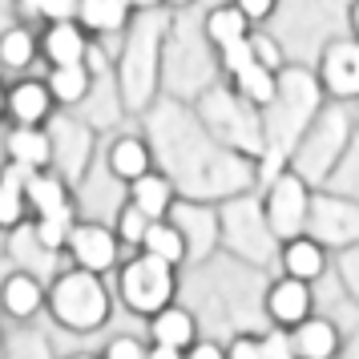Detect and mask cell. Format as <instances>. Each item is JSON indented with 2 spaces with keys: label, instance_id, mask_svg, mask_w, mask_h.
<instances>
[{
  "label": "cell",
  "instance_id": "ab89813d",
  "mask_svg": "<svg viewBox=\"0 0 359 359\" xmlns=\"http://www.w3.org/2000/svg\"><path fill=\"white\" fill-rule=\"evenodd\" d=\"M146 359H186V355L174 351V347H154V343H146Z\"/></svg>",
  "mask_w": 359,
  "mask_h": 359
},
{
  "label": "cell",
  "instance_id": "4fadbf2b",
  "mask_svg": "<svg viewBox=\"0 0 359 359\" xmlns=\"http://www.w3.org/2000/svg\"><path fill=\"white\" fill-rule=\"evenodd\" d=\"M275 262L287 278H299V283H307V287H315V283L331 271V255H327L311 234H299L291 243H278Z\"/></svg>",
  "mask_w": 359,
  "mask_h": 359
},
{
  "label": "cell",
  "instance_id": "9c48e42d",
  "mask_svg": "<svg viewBox=\"0 0 359 359\" xmlns=\"http://www.w3.org/2000/svg\"><path fill=\"white\" fill-rule=\"evenodd\" d=\"M170 222L186 238V255H190L186 262H206L218 250V210L202 206V202H186V206L170 210Z\"/></svg>",
  "mask_w": 359,
  "mask_h": 359
},
{
  "label": "cell",
  "instance_id": "5bb4252c",
  "mask_svg": "<svg viewBox=\"0 0 359 359\" xmlns=\"http://www.w3.org/2000/svg\"><path fill=\"white\" fill-rule=\"evenodd\" d=\"M287 335H291L294 359H335L343 347L339 327H335V319H327V315H311L299 327H291Z\"/></svg>",
  "mask_w": 359,
  "mask_h": 359
},
{
  "label": "cell",
  "instance_id": "4316f807",
  "mask_svg": "<svg viewBox=\"0 0 359 359\" xmlns=\"http://www.w3.org/2000/svg\"><path fill=\"white\" fill-rule=\"evenodd\" d=\"M323 190L359 206V137H351V146H347V154L339 158V165L331 170V178L323 182Z\"/></svg>",
  "mask_w": 359,
  "mask_h": 359
},
{
  "label": "cell",
  "instance_id": "2e32d148",
  "mask_svg": "<svg viewBox=\"0 0 359 359\" xmlns=\"http://www.w3.org/2000/svg\"><path fill=\"white\" fill-rule=\"evenodd\" d=\"M126 202L137 206L149 222H162V218H170V210L178 206V190H174V182L165 178L162 170H149V174H142L137 182H130V198H126Z\"/></svg>",
  "mask_w": 359,
  "mask_h": 359
},
{
  "label": "cell",
  "instance_id": "ee69618b",
  "mask_svg": "<svg viewBox=\"0 0 359 359\" xmlns=\"http://www.w3.org/2000/svg\"><path fill=\"white\" fill-rule=\"evenodd\" d=\"M351 25H355V33H359V0H355V8H351Z\"/></svg>",
  "mask_w": 359,
  "mask_h": 359
},
{
  "label": "cell",
  "instance_id": "9a60e30c",
  "mask_svg": "<svg viewBox=\"0 0 359 359\" xmlns=\"http://www.w3.org/2000/svg\"><path fill=\"white\" fill-rule=\"evenodd\" d=\"M0 311L8 319H33L36 311H45V287L33 271H13L8 278H0Z\"/></svg>",
  "mask_w": 359,
  "mask_h": 359
},
{
  "label": "cell",
  "instance_id": "ba28073f",
  "mask_svg": "<svg viewBox=\"0 0 359 359\" xmlns=\"http://www.w3.org/2000/svg\"><path fill=\"white\" fill-rule=\"evenodd\" d=\"M311 315H315V291L307 283L287 278V275L266 283V291H262V319H266V327L291 331V327H299Z\"/></svg>",
  "mask_w": 359,
  "mask_h": 359
},
{
  "label": "cell",
  "instance_id": "d590c367",
  "mask_svg": "<svg viewBox=\"0 0 359 359\" xmlns=\"http://www.w3.org/2000/svg\"><path fill=\"white\" fill-rule=\"evenodd\" d=\"M222 347H226V359H262L259 331H234Z\"/></svg>",
  "mask_w": 359,
  "mask_h": 359
},
{
  "label": "cell",
  "instance_id": "5b68a950",
  "mask_svg": "<svg viewBox=\"0 0 359 359\" xmlns=\"http://www.w3.org/2000/svg\"><path fill=\"white\" fill-rule=\"evenodd\" d=\"M311 194H315V190H311L294 170H283L278 178L266 182L259 206H262V218H266V230H271L275 243H291L299 234H307Z\"/></svg>",
  "mask_w": 359,
  "mask_h": 359
},
{
  "label": "cell",
  "instance_id": "7c38bea8",
  "mask_svg": "<svg viewBox=\"0 0 359 359\" xmlns=\"http://www.w3.org/2000/svg\"><path fill=\"white\" fill-rule=\"evenodd\" d=\"M146 331L154 347H174V351H186L202 339V323H198L194 307H182V303H170L158 315H149Z\"/></svg>",
  "mask_w": 359,
  "mask_h": 359
},
{
  "label": "cell",
  "instance_id": "83f0119b",
  "mask_svg": "<svg viewBox=\"0 0 359 359\" xmlns=\"http://www.w3.org/2000/svg\"><path fill=\"white\" fill-rule=\"evenodd\" d=\"M206 36H210L218 49H230V45L246 41L250 29H246V17L230 4V8H214L210 17H206Z\"/></svg>",
  "mask_w": 359,
  "mask_h": 359
},
{
  "label": "cell",
  "instance_id": "8992f818",
  "mask_svg": "<svg viewBox=\"0 0 359 359\" xmlns=\"http://www.w3.org/2000/svg\"><path fill=\"white\" fill-rule=\"evenodd\" d=\"M307 234L331 250H347L359 246V206L339 194H311V214H307Z\"/></svg>",
  "mask_w": 359,
  "mask_h": 359
},
{
  "label": "cell",
  "instance_id": "7a4b0ae2",
  "mask_svg": "<svg viewBox=\"0 0 359 359\" xmlns=\"http://www.w3.org/2000/svg\"><path fill=\"white\" fill-rule=\"evenodd\" d=\"M218 246L226 250L230 259L246 262V266H266L275 262L278 243L266 230V218H262L259 198L250 194H234L218 206Z\"/></svg>",
  "mask_w": 359,
  "mask_h": 359
},
{
  "label": "cell",
  "instance_id": "52a82bcc",
  "mask_svg": "<svg viewBox=\"0 0 359 359\" xmlns=\"http://www.w3.org/2000/svg\"><path fill=\"white\" fill-rule=\"evenodd\" d=\"M65 250L77 271H89L97 278H105L109 271L121 266V243H117L114 226H101V222H77Z\"/></svg>",
  "mask_w": 359,
  "mask_h": 359
},
{
  "label": "cell",
  "instance_id": "f546056e",
  "mask_svg": "<svg viewBox=\"0 0 359 359\" xmlns=\"http://www.w3.org/2000/svg\"><path fill=\"white\" fill-rule=\"evenodd\" d=\"M36 61V36L29 29H8L0 33V65L4 69H29Z\"/></svg>",
  "mask_w": 359,
  "mask_h": 359
},
{
  "label": "cell",
  "instance_id": "cb8c5ba5",
  "mask_svg": "<svg viewBox=\"0 0 359 359\" xmlns=\"http://www.w3.org/2000/svg\"><path fill=\"white\" fill-rule=\"evenodd\" d=\"M89 85H93L89 65H61V69H49V77H45L53 105H81L89 97Z\"/></svg>",
  "mask_w": 359,
  "mask_h": 359
},
{
  "label": "cell",
  "instance_id": "d6986e66",
  "mask_svg": "<svg viewBox=\"0 0 359 359\" xmlns=\"http://www.w3.org/2000/svg\"><path fill=\"white\" fill-rule=\"evenodd\" d=\"M36 49L49 57L53 69H61V65H85V61H89V41H85V33H81V25H77V20L49 25V33H45V41H41Z\"/></svg>",
  "mask_w": 359,
  "mask_h": 359
},
{
  "label": "cell",
  "instance_id": "d4e9b609",
  "mask_svg": "<svg viewBox=\"0 0 359 359\" xmlns=\"http://www.w3.org/2000/svg\"><path fill=\"white\" fill-rule=\"evenodd\" d=\"M234 77V93L246 101V105H255V109H266L271 101H275V89H278V73L271 69H262L259 61H246L238 73H230Z\"/></svg>",
  "mask_w": 359,
  "mask_h": 359
},
{
  "label": "cell",
  "instance_id": "7402d4cb",
  "mask_svg": "<svg viewBox=\"0 0 359 359\" xmlns=\"http://www.w3.org/2000/svg\"><path fill=\"white\" fill-rule=\"evenodd\" d=\"M25 202H29V214H33V218L73 210L69 186L57 178V174H49V170H41V174H33V178H29V186H25Z\"/></svg>",
  "mask_w": 359,
  "mask_h": 359
},
{
  "label": "cell",
  "instance_id": "f1b7e54d",
  "mask_svg": "<svg viewBox=\"0 0 359 359\" xmlns=\"http://www.w3.org/2000/svg\"><path fill=\"white\" fill-rule=\"evenodd\" d=\"M77 226V210H65V214H45V218H33V238L41 250H65L69 234Z\"/></svg>",
  "mask_w": 359,
  "mask_h": 359
},
{
  "label": "cell",
  "instance_id": "1f68e13d",
  "mask_svg": "<svg viewBox=\"0 0 359 359\" xmlns=\"http://www.w3.org/2000/svg\"><path fill=\"white\" fill-rule=\"evenodd\" d=\"M335 275H339V291L359 307V246L335 250Z\"/></svg>",
  "mask_w": 359,
  "mask_h": 359
},
{
  "label": "cell",
  "instance_id": "277c9868",
  "mask_svg": "<svg viewBox=\"0 0 359 359\" xmlns=\"http://www.w3.org/2000/svg\"><path fill=\"white\" fill-rule=\"evenodd\" d=\"M178 271L165 266L162 259H149L142 250H133L130 259L117 266V299L130 315H158L162 307L178 303Z\"/></svg>",
  "mask_w": 359,
  "mask_h": 359
},
{
  "label": "cell",
  "instance_id": "603a6c76",
  "mask_svg": "<svg viewBox=\"0 0 359 359\" xmlns=\"http://www.w3.org/2000/svg\"><path fill=\"white\" fill-rule=\"evenodd\" d=\"M142 255H149V259H162L165 266H186V238H182V230L170 222V218H162V222H149L146 238H142Z\"/></svg>",
  "mask_w": 359,
  "mask_h": 359
},
{
  "label": "cell",
  "instance_id": "74e56055",
  "mask_svg": "<svg viewBox=\"0 0 359 359\" xmlns=\"http://www.w3.org/2000/svg\"><path fill=\"white\" fill-rule=\"evenodd\" d=\"M182 355L186 359H226V347H222L218 339H198L194 347H186Z\"/></svg>",
  "mask_w": 359,
  "mask_h": 359
},
{
  "label": "cell",
  "instance_id": "3957f363",
  "mask_svg": "<svg viewBox=\"0 0 359 359\" xmlns=\"http://www.w3.org/2000/svg\"><path fill=\"white\" fill-rule=\"evenodd\" d=\"M351 146V126L339 109H319V117L307 126V133L299 137V146L291 149L287 170H294L299 178L307 182L311 190L323 186L331 178V170L339 165V158Z\"/></svg>",
  "mask_w": 359,
  "mask_h": 359
},
{
  "label": "cell",
  "instance_id": "ffe728a7",
  "mask_svg": "<svg viewBox=\"0 0 359 359\" xmlns=\"http://www.w3.org/2000/svg\"><path fill=\"white\" fill-rule=\"evenodd\" d=\"M36 170H25V165H4L0 170V230H17L25 218H29V202H25V186Z\"/></svg>",
  "mask_w": 359,
  "mask_h": 359
},
{
  "label": "cell",
  "instance_id": "484cf974",
  "mask_svg": "<svg viewBox=\"0 0 359 359\" xmlns=\"http://www.w3.org/2000/svg\"><path fill=\"white\" fill-rule=\"evenodd\" d=\"M77 20L89 33H117L130 20V0H77Z\"/></svg>",
  "mask_w": 359,
  "mask_h": 359
},
{
  "label": "cell",
  "instance_id": "e575fe53",
  "mask_svg": "<svg viewBox=\"0 0 359 359\" xmlns=\"http://www.w3.org/2000/svg\"><path fill=\"white\" fill-rule=\"evenodd\" d=\"M259 343H262V359H294L291 335H287L283 327H262V331H259Z\"/></svg>",
  "mask_w": 359,
  "mask_h": 359
},
{
  "label": "cell",
  "instance_id": "d6a6232c",
  "mask_svg": "<svg viewBox=\"0 0 359 359\" xmlns=\"http://www.w3.org/2000/svg\"><path fill=\"white\" fill-rule=\"evenodd\" d=\"M20 8L29 17H41L49 25H61V20H77V0H20Z\"/></svg>",
  "mask_w": 359,
  "mask_h": 359
},
{
  "label": "cell",
  "instance_id": "7bdbcfd3",
  "mask_svg": "<svg viewBox=\"0 0 359 359\" xmlns=\"http://www.w3.org/2000/svg\"><path fill=\"white\" fill-rule=\"evenodd\" d=\"M65 359H97L93 351H73V355H65Z\"/></svg>",
  "mask_w": 359,
  "mask_h": 359
},
{
  "label": "cell",
  "instance_id": "e0dca14e",
  "mask_svg": "<svg viewBox=\"0 0 359 359\" xmlns=\"http://www.w3.org/2000/svg\"><path fill=\"white\" fill-rule=\"evenodd\" d=\"M4 154L13 165H25V170H49L53 165V137L41 126H13L8 137H4Z\"/></svg>",
  "mask_w": 359,
  "mask_h": 359
},
{
  "label": "cell",
  "instance_id": "b9f144b4",
  "mask_svg": "<svg viewBox=\"0 0 359 359\" xmlns=\"http://www.w3.org/2000/svg\"><path fill=\"white\" fill-rule=\"evenodd\" d=\"M149 4H158V0H130V8H149Z\"/></svg>",
  "mask_w": 359,
  "mask_h": 359
},
{
  "label": "cell",
  "instance_id": "4dcf8cb0",
  "mask_svg": "<svg viewBox=\"0 0 359 359\" xmlns=\"http://www.w3.org/2000/svg\"><path fill=\"white\" fill-rule=\"evenodd\" d=\"M146 230H149V218L137 206H121L114 218V234H117V243L121 246H130V250H142V238H146Z\"/></svg>",
  "mask_w": 359,
  "mask_h": 359
},
{
  "label": "cell",
  "instance_id": "8fae6325",
  "mask_svg": "<svg viewBox=\"0 0 359 359\" xmlns=\"http://www.w3.org/2000/svg\"><path fill=\"white\" fill-rule=\"evenodd\" d=\"M154 81H158V61H154V36L137 33L126 49V69H121V85H126V105L142 109L154 97Z\"/></svg>",
  "mask_w": 359,
  "mask_h": 359
},
{
  "label": "cell",
  "instance_id": "6da1fadb",
  "mask_svg": "<svg viewBox=\"0 0 359 359\" xmlns=\"http://www.w3.org/2000/svg\"><path fill=\"white\" fill-rule=\"evenodd\" d=\"M45 307H49L57 327H65L73 335H93L109 323L114 294L105 287V278L69 266L45 287Z\"/></svg>",
  "mask_w": 359,
  "mask_h": 359
},
{
  "label": "cell",
  "instance_id": "30bf717a",
  "mask_svg": "<svg viewBox=\"0 0 359 359\" xmlns=\"http://www.w3.org/2000/svg\"><path fill=\"white\" fill-rule=\"evenodd\" d=\"M319 85L331 97H359V41H335L323 49L319 65Z\"/></svg>",
  "mask_w": 359,
  "mask_h": 359
},
{
  "label": "cell",
  "instance_id": "bcb514c9",
  "mask_svg": "<svg viewBox=\"0 0 359 359\" xmlns=\"http://www.w3.org/2000/svg\"><path fill=\"white\" fill-rule=\"evenodd\" d=\"M170 4H190V0H170Z\"/></svg>",
  "mask_w": 359,
  "mask_h": 359
},
{
  "label": "cell",
  "instance_id": "60d3db41",
  "mask_svg": "<svg viewBox=\"0 0 359 359\" xmlns=\"http://www.w3.org/2000/svg\"><path fill=\"white\" fill-rule=\"evenodd\" d=\"M335 359H359V331L351 335V339H343V347H339V355Z\"/></svg>",
  "mask_w": 359,
  "mask_h": 359
},
{
  "label": "cell",
  "instance_id": "8d00e7d4",
  "mask_svg": "<svg viewBox=\"0 0 359 359\" xmlns=\"http://www.w3.org/2000/svg\"><path fill=\"white\" fill-rule=\"evenodd\" d=\"M250 53H255V61H259L262 69H271V73L283 69V53H278V45L271 36H250Z\"/></svg>",
  "mask_w": 359,
  "mask_h": 359
},
{
  "label": "cell",
  "instance_id": "836d02e7",
  "mask_svg": "<svg viewBox=\"0 0 359 359\" xmlns=\"http://www.w3.org/2000/svg\"><path fill=\"white\" fill-rule=\"evenodd\" d=\"M97 359H146V343L137 339V335H114L97 351Z\"/></svg>",
  "mask_w": 359,
  "mask_h": 359
},
{
  "label": "cell",
  "instance_id": "ac0fdd59",
  "mask_svg": "<svg viewBox=\"0 0 359 359\" xmlns=\"http://www.w3.org/2000/svg\"><path fill=\"white\" fill-rule=\"evenodd\" d=\"M53 114V97L45 81H17L4 89V117H13L17 126H41Z\"/></svg>",
  "mask_w": 359,
  "mask_h": 359
},
{
  "label": "cell",
  "instance_id": "44dd1931",
  "mask_svg": "<svg viewBox=\"0 0 359 359\" xmlns=\"http://www.w3.org/2000/svg\"><path fill=\"white\" fill-rule=\"evenodd\" d=\"M105 165H109V174L117 182L130 186V182H137L142 174L154 170V149L142 137H117L114 146H109V154H105Z\"/></svg>",
  "mask_w": 359,
  "mask_h": 359
},
{
  "label": "cell",
  "instance_id": "f35d334b",
  "mask_svg": "<svg viewBox=\"0 0 359 359\" xmlns=\"http://www.w3.org/2000/svg\"><path fill=\"white\" fill-rule=\"evenodd\" d=\"M234 8H238V13H243L246 20H262V17H271V8H275V0H238Z\"/></svg>",
  "mask_w": 359,
  "mask_h": 359
},
{
  "label": "cell",
  "instance_id": "f6af8a7d",
  "mask_svg": "<svg viewBox=\"0 0 359 359\" xmlns=\"http://www.w3.org/2000/svg\"><path fill=\"white\" fill-rule=\"evenodd\" d=\"M0 117H4V85H0Z\"/></svg>",
  "mask_w": 359,
  "mask_h": 359
}]
</instances>
